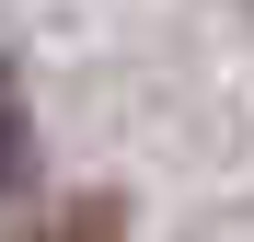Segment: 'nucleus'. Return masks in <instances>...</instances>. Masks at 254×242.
Listing matches in <instances>:
<instances>
[{"mask_svg": "<svg viewBox=\"0 0 254 242\" xmlns=\"http://www.w3.org/2000/svg\"><path fill=\"white\" fill-rule=\"evenodd\" d=\"M23 173H35V127H23V93H12V69H0V208L23 196Z\"/></svg>", "mask_w": 254, "mask_h": 242, "instance_id": "f03ea898", "label": "nucleus"}, {"mask_svg": "<svg viewBox=\"0 0 254 242\" xmlns=\"http://www.w3.org/2000/svg\"><path fill=\"white\" fill-rule=\"evenodd\" d=\"M23 242H127V208H116V196H81V208H58V219H35Z\"/></svg>", "mask_w": 254, "mask_h": 242, "instance_id": "f257e3e1", "label": "nucleus"}]
</instances>
